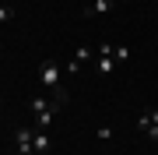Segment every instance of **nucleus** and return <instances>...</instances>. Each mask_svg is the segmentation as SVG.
Returning a JSON list of instances; mask_svg holds the SVG:
<instances>
[{
  "instance_id": "f257e3e1",
  "label": "nucleus",
  "mask_w": 158,
  "mask_h": 155,
  "mask_svg": "<svg viewBox=\"0 0 158 155\" xmlns=\"http://www.w3.org/2000/svg\"><path fill=\"white\" fill-rule=\"evenodd\" d=\"M60 78H63V67H60L56 60H42V63H39V81H42L46 88H53V92H56V88H63Z\"/></svg>"
},
{
  "instance_id": "f03ea898",
  "label": "nucleus",
  "mask_w": 158,
  "mask_h": 155,
  "mask_svg": "<svg viewBox=\"0 0 158 155\" xmlns=\"http://www.w3.org/2000/svg\"><path fill=\"white\" fill-rule=\"evenodd\" d=\"M35 155H49V148H53V141H49V131H35Z\"/></svg>"
},
{
  "instance_id": "7ed1b4c3",
  "label": "nucleus",
  "mask_w": 158,
  "mask_h": 155,
  "mask_svg": "<svg viewBox=\"0 0 158 155\" xmlns=\"http://www.w3.org/2000/svg\"><path fill=\"white\" fill-rule=\"evenodd\" d=\"M116 67H119V63H116L113 57H95V71H98L102 78H109V74H113Z\"/></svg>"
},
{
  "instance_id": "20e7f679",
  "label": "nucleus",
  "mask_w": 158,
  "mask_h": 155,
  "mask_svg": "<svg viewBox=\"0 0 158 155\" xmlns=\"http://www.w3.org/2000/svg\"><path fill=\"white\" fill-rule=\"evenodd\" d=\"M113 11H116V0H95L88 7V14H113Z\"/></svg>"
},
{
  "instance_id": "39448f33",
  "label": "nucleus",
  "mask_w": 158,
  "mask_h": 155,
  "mask_svg": "<svg viewBox=\"0 0 158 155\" xmlns=\"http://www.w3.org/2000/svg\"><path fill=\"white\" fill-rule=\"evenodd\" d=\"M91 57H95V50H91V46H77V53H74V60H77L81 67H85V63H91Z\"/></svg>"
},
{
  "instance_id": "423d86ee",
  "label": "nucleus",
  "mask_w": 158,
  "mask_h": 155,
  "mask_svg": "<svg viewBox=\"0 0 158 155\" xmlns=\"http://www.w3.org/2000/svg\"><path fill=\"white\" fill-rule=\"evenodd\" d=\"M28 109H32V113H35V116H39V113H46V109H49V102H46V99H42V95H35V99H32V102H28Z\"/></svg>"
},
{
  "instance_id": "0eeeda50",
  "label": "nucleus",
  "mask_w": 158,
  "mask_h": 155,
  "mask_svg": "<svg viewBox=\"0 0 158 155\" xmlns=\"http://www.w3.org/2000/svg\"><path fill=\"white\" fill-rule=\"evenodd\" d=\"M113 60H116V63H127V60H130V46H116V50H113Z\"/></svg>"
},
{
  "instance_id": "6e6552de",
  "label": "nucleus",
  "mask_w": 158,
  "mask_h": 155,
  "mask_svg": "<svg viewBox=\"0 0 158 155\" xmlns=\"http://www.w3.org/2000/svg\"><path fill=\"white\" fill-rule=\"evenodd\" d=\"M148 127H151V113H141V120H137V131H141V134H144V131H148Z\"/></svg>"
},
{
  "instance_id": "1a4fd4ad",
  "label": "nucleus",
  "mask_w": 158,
  "mask_h": 155,
  "mask_svg": "<svg viewBox=\"0 0 158 155\" xmlns=\"http://www.w3.org/2000/svg\"><path fill=\"white\" fill-rule=\"evenodd\" d=\"M144 138L151 141V144H158V123H151V127H148V131H144Z\"/></svg>"
},
{
  "instance_id": "9d476101",
  "label": "nucleus",
  "mask_w": 158,
  "mask_h": 155,
  "mask_svg": "<svg viewBox=\"0 0 158 155\" xmlns=\"http://www.w3.org/2000/svg\"><path fill=\"white\" fill-rule=\"evenodd\" d=\"M11 18H14V7H0V25L11 21Z\"/></svg>"
},
{
  "instance_id": "9b49d317",
  "label": "nucleus",
  "mask_w": 158,
  "mask_h": 155,
  "mask_svg": "<svg viewBox=\"0 0 158 155\" xmlns=\"http://www.w3.org/2000/svg\"><path fill=\"white\" fill-rule=\"evenodd\" d=\"M113 50H116V46H109V42H102V46H98L95 53H98V57H113Z\"/></svg>"
},
{
  "instance_id": "f8f14e48",
  "label": "nucleus",
  "mask_w": 158,
  "mask_h": 155,
  "mask_svg": "<svg viewBox=\"0 0 158 155\" xmlns=\"http://www.w3.org/2000/svg\"><path fill=\"white\" fill-rule=\"evenodd\" d=\"M63 71H67V74H77V71H81V63H77V60L70 57V60H67V67H63Z\"/></svg>"
},
{
  "instance_id": "ddd939ff",
  "label": "nucleus",
  "mask_w": 158,
  "mask_h": 155,
  "mask_svg": "<svg viewBox=\"0 0 158 155\" xmlns=\"http://www.w3.org/2000/svg\"><path fill=\"white\" fill-rule=\"evenodd\" d=\"M151 123H158V109H151Z\"/></svg>"
},
{
  "instance_id": "4468645a",
  "label": "nucleus",
  "mask_w": 158,
  "mask_h": 155,
  "mask_svg": "<svg viewBox=\"0 0 158 155\" xmlns=\"http://www.w3.org/2000/svg\"><path fill=\"white\" fill-rule=\"evenodd\" d=\"M0 109H4V95H0Z\"/></svg>"
},
{
  "instance_id": "2eb2a0df",
  "label": "nucleus",
  "mask_w": 158,
  "mask_h": 155,
  "mask_svg": "<svg viewBox=\"0 0 158 155\" xmlns=\"http://www.w3.org/2000/svg\"><path fill=\"white\" fill-rule=\"evenodd\" d=\"M116 4H123V0H116Z\"/></svg>"
}]
</instances>
